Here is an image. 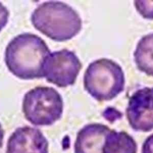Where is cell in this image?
Masks as SVG:
<instances>
[{
	"label": "cell",
	"mask_w": 153,
	"mask_h": 153,
	"mask_svg": "<svg viewBox=\"0 0 153 153\" xmlns=\"http://www.w3.org/2000/svg\"><path fill=\"white\" fill-rule=\"evenodd\" d=\"M46 42L32 33H22L13 38L5 50V63L16 77L25 80L44 77L45 60L50 53Z\"/></svg>",
	"instance_id": "obj_1"
},
{
	"label": "cell",
	"mask_w": 153,
	"mask_h": 153,
	"mask_svg": "<svg viewBox=\"0 0 153 153\" xmlns=\"http://www.w3.org/2000/svg\"><path fill=\"white\" fill-rule=\"evenodd\" d=\"M34 27L57 42L69 40L82 29V20L77 11L61 1H46L38 5L30 16Z\"/></svg>",
	"instance_id": "obj_2"
},
{
	"label": "cell",
	"mask_w": 153,
	"mask_h": 153,
	"mask_svg": "<svg viewBox=\"0 0 153 153\" xmlns=\"http://www.w3.org/2000/svg\"><path fill=\"white\" fill-rule=\"evenodd\" d=\"M125 75L121 66L106 58L97 59L87 66L83 77L85 91L99 102L109 101L123 92Z\"/></svg>",
	"instance_id": "obj_3"
},
{
	"label": "cell",
	"mask_w": 153,
	"mask_h": 153,
	"mask_svg": "<svg viewBox=\"0 0 153 153\" xmlns=\"http://www.w3.org/2000/svg\"><path fill=\"white\" fill-rule=\"evenodd\" d=\"M22 112L27 121L34 126H51L62 116V97L53 87H36L25 94Z\"/></svg>",
	"instance_id": "obj_4"
},
{
	"label": "cell",
	"mask_w": 153,
	"mask_h": 153,
	"mask_svg": "<svg viewBox=\"0 0 153 153\" xmlns=\"http://www.w3.org/2000/svg\"><path fill=\"white\" fill-rule=\"evenodd\" d=\"M82 68V63L76 54L68 49L50 53L46 58L44 77L47 82L59 87H66L75 84Z\"/></svg>",
	"instance_id": "obj_5"
},
{
	"label": "cell",
	"mask_w": 153,
	"mask_h": 153,
	"mask_svg": "<svg viewBox=\"0 0 153 153\" xmlns=\"http://www.w3.org/2000/svg\"><path fill=\"white\" fill-rule=\"evenodd\" d=\"M130 127L136 131L149 132L153 130L152 88L143 87L130 97L126 110Z\"/></svg>",
	"instance_id": "obj_6"
},
{
	"label": "cell",
	"mask_w": 153,
	"mask_h": 153,
	"mask_svg": "<svg viewBox=\"0 0 153 153\" xmlns=\"http://www.w3.org/2000/svg\"><path fill=\"white\" fill-rule=\"evenodd\" d=\"M6 153H48V142L37 128L18 127L7 140Z\"/></svg>",
	"instance_id": "obj_7"
},
{
	"label": "cell",
	"mask_w": 153,
	"mask_h": 153,
	"mask_svg": "<svg viewBox=\"0 0 153 153\" xmlns=\"http://www.w3.org/2000/svg\"><path fill=\"white\" fill-rule=\"evenodd\" d=\"M111 130L101 123L86 124L76 134L74 153H102L106 136Z\"/></svg>",
	"instance_id": "obj_8"
},
{
	"label": "cell",
	"mask_w": 153,
	"mask_h": 153,
	"mask_svg": "<svg viewBox=\"0 0 153 153\" xmlns=\"http://www.w3.org/2000/svg\"><path fill=\"white\" fill-rule=\"evenodd\" d=\"M137 145L126 131L111 130L106 136L102 153H137Z\"/></svg>",
	"instance_id": "obj_9"
},
{
	"label": "cell",
	"mask_w": 153,
	"mask_h": 153,
	"mask_svg": "<svg viewBox=\"0 0 153 153\" xmlns=\"http://www.w3.org/2000/svg\"><path fill=\"white\" fill-rule=\"evenodd\" d=\"M137 68L153 76V32L143 36L137 43L133 53Z\"/></svg>",
	"instance_id": "obj_10"
},
{
	"label": "cell",
	"mask_w": 153,
	"mask_h": 153,
	"mask_svg": "<svg viewBox=\"0 0 153 153\" xmlns=\"http://www.w3.org/2000/svg\"><path fill=\"white\" fill-rule=\"evenodd\" d=\"M134 5L143 18L153 20V1H134Z\"/></svg>",
	"instance_id": "obj_11"
},
{
	"label": "cell",
	"mask_w": 153,
	"mask_h": 153,
	"mask_svg": "<svg viewBox=\"0 0 153 153\" xmlns=\"http://www.w3.org/2000/svg\"><path fill=\"white\" fill-rule=\"evenodd\" d=\"M9 16V11L7 7L0 2V32L7 24Z\"/></svg>",
	"instance_id": "obj_12"
},
{
	"label": "cell",
	"mask_w": 153,
	"mask_h": 153,
	"mask_svg": "<svg viewBox=\"0 0 153 153\" xmlns=\"http://www.w3.org/2000/svg\"><path fill=\"white\" fill-rule=\"evenodd\" d=\"M141 153H153V133L149 135L144 140Z\"/></svg>",
	"instance_id": "obj_13"
},
{
	"label": "cell",
	"mask_w": 153,
	"mask_h": 153,
	"mask_svg": "<svg viewBox=\"0 0 153 153\" xmlns=\"http://www.w3.org/2000/svg\"><path fill=\"white\" fill-rule=\"evenodd\" d=\"M4 130L3 129L1 123H0V148H1L3 145V140L4 137Z\"/></svg>",
	"instance_id": "obj_14"
},
{
	"label": "cell",
	"mask_w": 153,
	"mask_h": 153,
	"mask_svg": "<svg viewBox=\"0 0 153 153\" xmlns=\"http://www.w3.org/2000/svg\"><path fill=\"white\" fill-rule=\"evenodd\" d=\"M152 106H153V87L152 88Z\"/></svg>",
	"instance_id": "obj_15"
}]
</instances>
